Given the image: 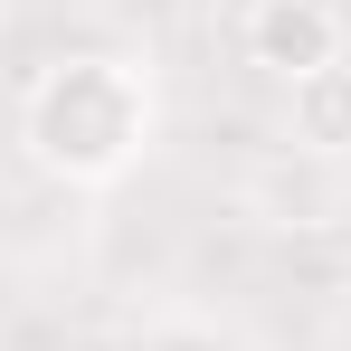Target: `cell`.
I'll return each instance as SVG.
<instances>
[{"instance_id": "6da1fadb", "label": "cell", "mask_w": 351, "mask_h": 351, "mask_svg": "<svg viewBox=\"0 0 351 351\" xmlns=\"http://www.w3.org/2000/svg\"><path fill=\"white\" fill-rule=\"evenodd\" d=\"M19 143L48 180H76V190L123 180L152 143V76L133 58H105V48L58 58L19 105Z\"/></svg>"}, {"instance_id": "7a4b0ae2", "label": "cell", "mask_w": 351, "mask_h": 351, "mask_svg": "<svg viewBox=\"0 0 351 351\" xmlns=\"http://www.w3.org/2000/svg\"><path fill=\"white\" fill-rule=\"evenodd\" d=\"M247 58L266 76H313V66H342V10L332 0H256L247 10Z\"/></svg>"}, {"instance_id": "3957f363", "label": "cell", "mask_w": 351, "mask_h": 351, "mask_svg": "<svg viewBox=\"0 0 351 351\" xmlns=\"http://www.w3.org/2000/svg\"><path fill=\"white\" fill-rule=\"evenodd\" d=\"M285 123L304 152H351V66H313L285 86Z\"/></svg>"}]
</instances>
